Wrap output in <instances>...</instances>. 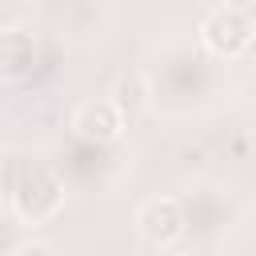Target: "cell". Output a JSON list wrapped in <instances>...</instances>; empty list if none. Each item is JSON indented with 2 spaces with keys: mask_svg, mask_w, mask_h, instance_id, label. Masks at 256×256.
<instances>
[{
  "mask_svg": "<svg viewBox=\"0 0 256 256\" xmlns=\"http://www.w3.org/2000/svg\"><path fill=\"white\" fill-rule=\"evenodd\" d=\"M36 72V36L28 24H4L0 28V84L16 88Z\"/></svg>",
  "mask_w": 256,
  "mask_h": 256,
  "instance_id": "5",
  "label": "cell"
},
{
  "mask_svg": "<svg viewBox=\"0 0 256 256\" xmlns=\"http://www.w3.org/2000/svg\"><path fill=\"white\" fill-rule=\"evenodd\" d=\"M108 96L120 104L124 116H140V112L152 108V84H148V76H144L140 68L120 72V76L112 80V92H108Z\"/></svg>",
  "mask_w": 256,
  "mask_h": 256,
  "instance_id": "6",
  "label": "cell"
},
{
  "mask_svg": "<svg viewBox=\"0 0 256 256\" xmlns=\"http://www.w3.org/2000/svg\"><path fill=\"white\" fill-rule=\"evenodd\" d=\"M136 236L152 248H172L184 240L188 232V212H184V200L180 196H148L140 208H136Z\"/></svg>",
  "mask_w": 256,
  "mask_h": 256,
  "instance_id": "3",
  "label": "cell"
},
{
  "mask_svg": "<svg viewBox=\"0 0 256 256\" xmlns=\"http://www.w3.org/2000/svg\"><path fill=\"white\" fill-rule=\"evenodd\" d=\"M12 252H44V256H52V252H56V244H48V240H20Z\"/></svg>",
  "mask_w": 256,
  "mask_h": 256,
  "instance_id": "7",
  "label": "cell"
},
{
  "mask_svg": "<svg viewBox=\"0 0 256 256\" xmlns=\"http://www.w3.org/2000/svg\"><path fill=\"white\" fill-rule=\"evenodd\" d=\"M196 36H200V48L216 60H240L252 40H256V20L248 8L240 4H216L200 16L196 24Z\"/></svg>",
  "mask_w": 256,
  "mask_h": 256,
  "instance_id": "1",
  "label": "cell"
},
{
  "mask_svg": "<svg viewBox=\"0 0 256 256\" xmlns=\"http://www.w3.org/2000/svg\"><path fill=\"white\" fill-rule=\"evenodd\" d=\"M68 124H72V132H76L84 144L108 148V144H120V140H124L128 116L120 112V104H116L112 96H96V100L76 104V112H72Z\"/></svg>",
  "mask_w": 256,
  "mask_h": 256,
  "instance_id": "4",
  "label": "cell"
},
{
  "mask_svg": "<svg viewBox=\"0 0 256 256\" xmlns=\"http://www.w3.org/2000/svg\"><path fill=\"white\" fill-rule=\"evenodd\" d=\"M8 204H12V216H16L20 224H28V228L48 224V220L64 208V180H60L48 164H32V168L20 172V180L12 184Z\"/></svg>",
  "mask_w": 256,
  "mask_h": 256,
  "instance_id": "2",
  "label": "cell"
}]
</instances>
